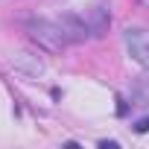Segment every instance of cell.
I'll list each match as a JSON object with an SVG mask.
<instances>
[{"label":"cell","mask_w":149,"mask_h":149,"mask_svg":"<svg viewBox=\"0 0 149 149\" xmlns=\"http://www.w3.org/2000/svg\"><path fill=\"white\" fill-rule=\"evenodd\" d=\"M26 35H29L41 50H47V53H61L64 44H67L61 26H58L56 21H44V18L29 21V24H26Z\"/></svg>","instance_id":"1"},{"label":"cell","mask_w":149,"mask_h":149,"mask_svg":"<svg viewBox=\"0 0 149 149\" xmlns=\"http://www.w3.org/2000/svg\"><path fill=\"white\" fill-rule=\"evenodd\" d=\"M123 41H126L132 61H137L143 70H149V29L146 26H126Z\"/></svg>","instance_id":"2"},{"label":"cell","mask_w":149,"mask_h":149,"mask_svg":"<svg viewBox=\"0 0 149 149\" xmlns=\"http://www.w3.org/2000/svg\"><path fill=\"white\" fill-rule=\"evenodd\" d=\"M56 24L61 26V32H64V38H67V44H82L91 32H88V24H85V18H79L76 12H61L58 18H56Z\"/></svg>","instance_id":"3"},{"label":"cell","mask_w":149,"mask_h":149,"mask_svg":"<svg viewBox=\"0 0 149 149\" xmlns=\"http://www.w3.org/2000/svg\"><path fill=\"white\" fill-rule=\"evenodd\" d=\"M85 24H88V32L94 35V38H100V35H105L108 32V26H111V12H108V6L105 3H94L85 15Z\"/></svg>","instance_id":"4"},{"label":"cell","mask_w":149,"mask_h":149,"mask_svg":"<svg viewBox=\"0 0 149 149\" xmlns=\"http://www.w3.org/2000/svg\"><path fill=\"white\" fill-rule=\"evenodd\" d=\"M12 67H15V70H21V73H26V76H41V73H44L41 58H38V56H32V53H26V50L12 53Z\"/></svg>","instance_id":"5"},{"label":"cell","mask_w":149,"mask_h":149,"mask_svg":"<svg viewBox=\"0 0 149 149\" xmlns=\"http://www.w3.org/2000/svg\"><path fill=\"white\" fill-rule=\"evenodd\" d=\"M134 132H137V134H143V132H149V117H143V120H137V123H134Z\"/></svg>","instance_id":"6"},{"label":"cell","mask_w":149,"mask_h":149,"mask_svg":"<svg viewBox=\"0 0 149 149\" xmlns=\"http://www.w3.org/2000/svg\"><path fill=\"white\" fill-rule=\"evenodd\" d=\"M100 149H117L114 140H100Z\"/></svg>","instance_id":"7"}]
</instances>
